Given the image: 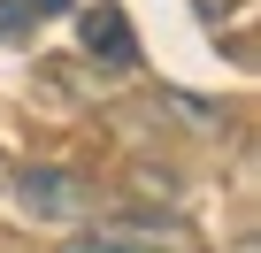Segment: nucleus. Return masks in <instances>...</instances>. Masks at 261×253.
I'll list each match as a JSON object with an SVG mask.
<instances>
[{"label": "nucleus", "mask_w": 261, "mask_h": 253, "mask_svg": "<svg viewBox=\"0 0 261 253\" xmlns=\"http://www.w3.org/2000/svg\"><path fill=\"white\" fill-rule=\"evenodd\" d=\"M31 8H39V16H62V8H69V0H31Z\"/></svg>", "instance_id": "f03ea898"}, {"label": "nucleus", "mask_w": 261, "mask_h": 253, "mask_svg": "<svg viewBox=\"0 0 261 253\" xmlns=\"http://www.w3.org/2000/svg\"><path fill=\"white\" fill-rule=\"evenodd\" d=\"M85 39H92V46H108V62H139V46H130V23H123V8H92V16H85Z\"/></svg>", "instance_id": "f257e3e1"}]
</instances>
